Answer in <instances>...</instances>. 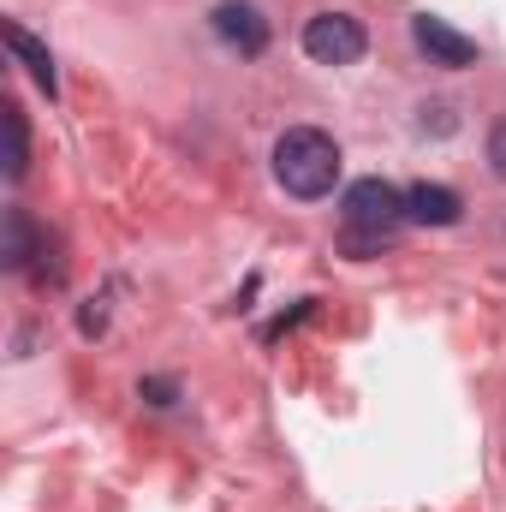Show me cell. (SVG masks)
<instances>
[{
	"label": "cell",
	"instance_id": "1",
	"mask_svg": "<svg viewBox=\"0 0 506 512\" xmlns=\"http://www.w3.org/2000/svg\"><path fill=\"white\" fill-rule=\"evenodd\" d=\"M274 179H280V191L298 197V203L328 197V191L340 185V143L322 126L280 131V143H274Z\"/></svg>",
	"mask_w": 506,
	"mask_h": 512
},
{
	"label": "cell",
	"instance_id": "7",
	"mask_svg": "<svg viewBox=\"0 0 506 512\" xmlns=\"http://www.w3.org/2000/svg\"><path fill=\"white\" fill-rule=\"evenodd\" d=\"M0 36H6V48H12V60H18V66H24V72L36 78V90L60 96V78H54V54H48V48H42V42H36V36L24 30V24H12V18L0 24Z\"/></svg>",
	"mask_w": 506,
	"mask_h": 512
},
{
	"label": "cell",
	"instance_id": "4",
	"mask_svg": "<svg viewBox=\"0 0 506 512\" xmlns=\"http://www.w3.org/2000/svg\"><path fill=\"white\" fill-rule=\"evenodd\" d=\"M411 42L435 60V66H447V72H459V66H477V42L471 36H459L447 18H429V12H417L411 18Z\"/></svg>",
	"mask_w": 506,
	"mask_h": 512
},
{
	"label": "cell",
	"instance_id": "2",
	"mask_svg": "<svg viewBox=\"0 0 506 512\" xmlns=\"http://www.w3.org/2000/svg\"><path fill=\"white\" fill-rule=\"evenodd\" d=\"M405 191L387 179H352L346 185V221H340V251L346 256H376L393 245V233L405 227Z\"/></svg>",
	"mask_w": 506,
	"mask_h": 512
},
{
	"label": "cell",
	"instance_id": "8",
	"mask_svg": "<svg viewBox=\"0 0 506 512\" xmlns=\"http://www.w3.org/2000/svg\"><path fill=\"white\" fill-rule=\"evenodd\" d=\"M30 256H42V233H36V221H30L24 209H6V239H0V262H6L12 274H24V268H30Z\"/></svg>",
	"mask_w": 506,
	"mask_h": 512
},
{
	"label": "cell",
	"instance_id": "6",
	"mask_svg": "<svg viewBox=\"0 0 506 512\" xmlns=\"http://www.w3.org/2000/svg\"><path fill=\"white\" fill-rule=\"evenodd\" d=\"M405 215L423 221V227H453V221L465 215V197H459L453 185H429V179H423V185L405 191Z\"/></svg>",
	"mask_w": 506,
	"mask_h": 512
},
{
	"label": "cell",
	"instance_id": "10",
	"mask_svg": "<svg viewBox=\"0 0 506 512\" xmlns=\"http://www.w3.org/2000/svg\"><path fill=\"white\" fill-rule=\"evenodd\" d=\"M137 393H143L149 405H173V399H179V382H167V376H149Z\"/></svg>",
	"mask_w": 506,
	"mask_h": 512
},
{
	"label": "cell",
	"instance_id": "5",
	"mask_svg": "<svg viewBox=\"0 0 506 512\" xmlns=\"http://www.w3.org/2000/svg\"><path fill=\"white\" fill-rule=\"evenodd\" d=\"M209 24H215V36H221L227 48H239L245 60H256V54L268 48V18L256 12L251 0H221V6L209 12Z\"/></svg>",
	"mask_w": 506,
	"mask_h": 512
},
{
	"label": "cell",
	"instance_id": "9",
	"mask_svg": "<svg viewBox=\"0 0 506 512\" xmlns=\"http://www.w3.org/2000/svg\"><path fill=\"white\" fill-rule=\"evenodd\" d=\"M6 131H12V155H6V179H24L30 173V131H24V114L6 108Z\"/></svg>",
	"mask_w": 506,
	"mask_h": 512
},
{
	"label": "cell",
	"instance_id": "3",
	"mask_svg": "<svg viewBox=\"0 0 506 512\" xmlns=\"http://www.w3.org/2000/svg\"><path fill=\"white\" fill-rule=\"evenodd\" d=\"M370 48V30L352 18V12H316L304 24V54L316 66H358Z\"/></svg>",
	"mask_w": 506,
	"mask_h": 512
},
{
	"label": "cell",
	"instance_id": "11",
	"mask_svg": "<svg viewBox=\"0 0 506 512\" xmlns=\"http://www.w3.org/2000/svg\"><path fill=\"white\" fill-rule=\"evenodd\" d=\"M489 167H495V179H506V120L489 131Z\"/></svg>",
	"mask_w": 506,
	"mask_h": 512
}]
</instances>
